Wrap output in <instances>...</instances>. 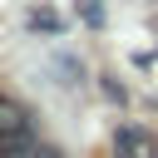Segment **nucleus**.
<instances>
[{
	"label": "nucleus",
	"instance_id": "obj_1",
	"mask_svg": "<svg viewBox=\"0 0 158 158\" xmlns=\"http://www.w3.org/2000/svg\"><path fill=\"white\" fill-rule=\"evenodd\" d=\"M20 143H30V118L0 99V153H15Z\"/></svg>",
	"mask_w": 158,
	"mask_h": 158
},
{
	"label": "nucleus",
	"instance_id": "obj_2",
	"mask_svg": "<svg viewBox=\"0 0 158 158\" xmlns=\"http://www.w3.org/2000/svg\"><path fill=\"white\" fill-rule=\"evenodd\" d=\"M114 148H118V158H158V143H153L143 128H123Z\"/></svg>",
	"mask_w": 158,
	"mask_h": 158
}]
</instances>
